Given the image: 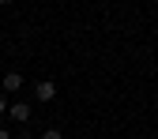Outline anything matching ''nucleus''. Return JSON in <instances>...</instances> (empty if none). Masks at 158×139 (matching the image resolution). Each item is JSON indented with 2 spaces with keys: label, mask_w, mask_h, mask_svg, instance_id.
Here are the masks:
<instances>
[{
  "label": "nucleus",
  "mask_w": 158,
  "mask_h": 139,
  "mask_svg": "<svg viewBox=\"0 0 158 139\" xmlns=\"http://www.w3.org/2000/svg\"><path fill=\"white\" fill-rule=\"evenodd\" d=\"M11 139H30V132H27V128H23V132H19V135H11Z\"/></svg>",
  "instance_id": "nucleus-6"
},
{
  "label": "nucleus",
  "mask_w": 158,
  "mask_h": 139,
  "mask_svg": "<svg viewBox=\"0 0 158 139\" xmlns=\"http://www.w3.org/2000/svg\"><path fill=\"white\" fill-rule=\"evenodd\" d=\"M34 98H38V102H53V98H56V83H53V79H42V83L34 87Z\"/></svg>",
  "instance_id": "nucleus-1"
},
{
  "label": "nucleus",
  "mask_w": 158,
  "mask_h": 139,
  "mask_svg": "<svg viewBox=\"0 0 158 139\" xmlns=\"http://www.w3.org/2000/svg\"><path fill=\"white\" fill-rule=\"evenodd\" d=\"M42 139H64V135L56 132V128H49V132H42Z\"/></svg>",
  "instance_id": "nucleus-4"
},
{
  "label": "nucleus",
  "mask_w": 158,
  "mask_h": 139,
  "mask_svg": "<svg viewBox=\"0 0 158 139\" xmlns=\"http://www.w3.org/2000/svg\"><path fill=\"white\" fill-rule=\"evenodd\" d=\"M8 117L19 121V124H27V121H30V102H11V105H8Z\"/></svg>",
  "instance_id": "nucleus-2"
},
{
  "label": "nucleus",
  "mask_w": 158,
  "mask_h": 139,
  "mask_svg": "<svg viewBox=\"0 0 158 139\" xmlns=\"http://www.w3.org/2000/svg\"><path fill=\"white\" fill-rule=\"evenodd\" d=\"M4 90H23V75H19V72H8L4 75Z\"/></svg>",
  "instance_id": "nucleus-3"
},
{
  "label": "nucleus",
  "mask_w": 158,
  "mask_h": 139,
  "mask_svg": "<svg viewBox=\"0 0 158 139\" xmlns=\"http://www.w3.org/2000/svg\"><path fill=\"white\" fill-rule=\"evenodd\" d=\"M4 113H8V98L0 94V117H4Z\"/></svg>",
  "instance_id": "nucleus-5"
},
{
  "label": "nucleus",
  "mask_w": 158,
  "mask_h": 139,
  "mask_svg": "<svg viewBox=\"0 0 158 139\" xmlns=\"http://www.w3.org/2000/svg\"><path fill=\"white\" fill-rule=\"evenodd\" d=\"M0 139H11V132H8V128H0Z\"/></svg>",
  "instance_id": "nucleus-7"
}]
</instances>
